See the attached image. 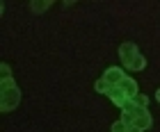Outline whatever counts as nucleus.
<instances>
[{
  "instance_id": "f257e3e1",
  "label": "nucleus",
  "mask_w": 160,
  "mask_h": 132,
  "mask_svg": "<svg viewBox=\"0 0 160 132\" xmlns=\"http://www.w3.org/2000/svg\"><path fill=\"white\" fill-rule=\"evenodd\" d=\"M121 59L126 62L128 68H135V71H140V68H144V66H147V59L137 55L135 43H123V46H121Z\"/></svg>"
},
{
  "instance_id": "f03ea898",
  "label": "nucleus",
  "mask_w": 160,
  "mask_h": 132,
  "mask_svg": "<svg viewBox=\"0 0 160 132\" xmlns=\"http://www.w3.org/2000/svg\"><path fill=\"white\" fill-rule=\"evenodd\" d=\"M14 105H18V91H16V89H14L12 93H7V91H5V105H2V109L7 112V109L14 107Z\"/></svg>"
},
{
  "instance_id": "7ed1b4c3",
  "label": "nucleus",
  "mask_w": 160,
  "mask_h": 132,
  "mask_svg": "<svg viewBox=\"0 0 160 132\" xmlns=\"http://www.w3.org/2000/svg\"><path fill=\"white\" fill-rule=\"evenodd\" d=\"M121 89H123V93H128V96H135L137 93V87H135V82L133 80H121Z\"/></svg>"
},
{
  "instance_id": "20e7f679",
  "label": "nucleus",
  "mask_w": 160,
  "mask_h": 132,
  "mask_svg": "<svg viewBox=\"0 0 160 132\" xmlns=\"http://www.w3.org/2000/svg\"><path fill=\"white\" fill-rule=\"evenodd\" d=\"M105 80H121V71H110V73H105Z\"/></svg>"
},
{
  "instance_id": "39448f33",
  "label": "nucleus",
  "mask_w": 160,
  "mask_h": 132,
  "mask_svg": "<svg viewBox=\"0 0 160 132\" xmlns=\"http://www.w3.org/2000/svg\"><path fill=\"white\" fill-rule=\"evenodd\" d=\"M135 100H137V105H140V107H147V96H135Z\"/></svg>"
},
{
  "instance_id": "423d86ee",
  "label": "nucleus",
  "mask_w": 160,
  "mask_h": 132,
  "mask_svg": "<svg viewBox=\"0 0 160 132\" xmlns=\"http://www.w3.org/2000/svg\"><path fill=\"white\" fill-rule=\"evenodd\" d=\"M96 89H98V91H110V89L105 87V80H98V82H96Z\"/></svg>"
},
{
  "instance_id": "0eeeda50",
  "label": "nucleus",
  "mask_w": 160,
  "mask_h": 132,
  "mask_svg": "<svg viewBox=\"0 0 160 132\" xmlns=\"http://www.w3.org/2000/svg\"><path fill=\"white\" fill-rule=\"evenodd\" d=\"M156 96H158V100H160V89H158V93H156Z\"/></svg>"
}]
</instances>
